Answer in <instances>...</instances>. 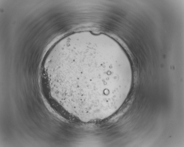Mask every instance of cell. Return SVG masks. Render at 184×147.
<instances>
[{
	"mask_svg": "<svg viewBox=\"0 0 184 147\" xmlns=\"http://www.w3.org/2000/svg\"><path fill=\"white\" fill-rule=\"evenodd\" d=\"M104 58L91 54L71 55L56 62L52 78L62 106L70 113H103L116 101L120 73H112Z\"/></svg>",
	"mask_w": 184,
	"mask_h": 147,
	"instance_id": "1",
	"label": "cell"
}]
</instances>
